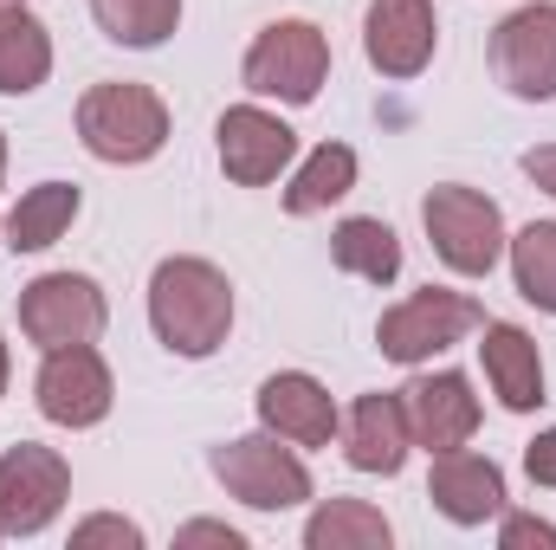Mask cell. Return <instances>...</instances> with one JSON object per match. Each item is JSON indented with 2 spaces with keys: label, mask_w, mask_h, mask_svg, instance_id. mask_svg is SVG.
Returning a JSON list of instances; mask_svg holds the SVG:
<instances>
[{
  "label": "cell",
  "mask_w": 556,
  "mask_h": 550,
  "mask_svg": "<svg viewBox=\"0 0 556 550\" xmlns=\"http://www.w3.org/2000/svg\"><path fill=\"white\" fill-rule=\"evenodd\" d=\"M149 324L168 357H188V363L214 357L233 330V278L194 253L162 260L149 278Z\"/></svg>",
  "instance_id": "cell-1"
},
{
  "label": "cell",
  "mask_w": 556,
  "mask_h": 550,
  "mask_svg": "<svg viewBox=\"0 0 556 550\" xmlns=\"http://www.w3.org/2000/svg\"><path fill=\"white\" fill-rule=\"evenodd\" d=\"M78 142L98 162L137 168L149 155H162V142H168V104L137 78H104L78 98Z\"/></svg>",
  "instance_id": "cell-2"
},
{
  "label": "cell",
  "mask_w": 556,
  "mask_h": 550,
  "mask_svg": "<svg viewBox=\"0 0 556 550\" xmlns=\"http://www.w3.org/2000/svg\"><path fill=\"white\" fill-rule=\"evenodd\" d=\"M420 221H427L433 253H440L459 278H485L498 266V253H505V214H498V201L479 195V188H459V182L427 188Z\"/></svg>",
  "instance_id": "cell-3"
},
{
  "label": "cell",
  "mask_w": 556,
  "mask_h": 550,
  "mask_svg": "<svg viewBox=\"0 0 556 550\" xmlns=\"http://www.w3.org/2000/svg\"><path fill=\"white\" fill-rule=\"evenodd\" d=\"M472 330H485V311L466 298V291H446V285H427V291H408L402 304H389L382 311V324H376V350L389 357V363H427V357H440V350H453L459 337H472Z\"/></svg>",
  "instance_id": "cell-4"
},
{
  "label": "cell",
  "mask_w": 556,
  "mask_h": 550,
  "mask_svg": "<svg viewBox=\"0 0 556 550\" xmlns=\"http://www.w3.org/2000/svg\"><path fill=\"white\" fill-rule=\"evenodd\" d=\"M247 91L278 98V104H311L330 78V39L311 26V20H273L253 46H247V65H240Z\"/></svg>",
  "instance_id": "cell-5"
},
{
  "label": "cell",
  "mask_w": 556,
  "mask_h": 550,
  "mask_svg": "<svg viewBox=\"0 0 556 550\" xmlns=\"http://www.w3.org/2000/svg\"><path fill=\"white\" fill-rule=\"evenodd\" d=\"M207 466H214V479H220L240 505H253V512H291V505L311 499V466H304L291 447H278V434H240V440L214 447Z\"/></svg>",
  "instance_id": "cell-6"
},
{
  "label": "cell",
  "mask_w": 556,
  "mask_h": 550,
  "mask_svg": "<svg viewBox=\"0 0 556 550\" xmlns=\"http://www.w3.org/2000/svg\"><path fill=\"white\" fill-rule=\"evenodd\" d=\"M492 78L525 104L556 98V0H531L492 26Z\"/></svg>",
  "instance_id": "cell-7"
},
{
  "label": "cell",
  "mask_w": 556,
  "mask_h": 550,
  "mask_svg": "<svg viewBox=\"0 0 556 550\" xmlns=\"http://www.w3.org/2000/svg\"><path fill=\"white\" fill-rule=\"evenodd\" d=\"M65 499H72L65 453H52L39 440H20L0 453V525H7V538H39Z\"/></svg>",
  "instance_id": "cell-8"
},
{
  "label": "cell",
  "mask_w": 556,
  "mask_h": 550,
  "mask_svg": "<svg viewBox=\"0 0 556 550\" xmlns=\"http://www.w3.org/2000/svg\"><path fill=\"white\" fill-rule=\"evenodd\" d=\"M111 304L98 291V278L85 273H39L20 291V330L39 350H65V343H98Z\"/></svg>",
  "instance_id": "cell-9"
},
{
  "label": "cell",
  "mask_w": 556,
  "mask_h": 550,
  "mask_svg": "<svg viewBox=\"0 0 556 550\" xmlns=\"http://www.w3.org/2000/svg\"><path fill=\"white\" fill-rule=\"evenodd\" d=\"M33 396H39V414L59 421V427H98L117 402V383H111V363L91 343H65V350H46L39 376H33Z\"/></svg>",
  "instance_id": "cell-10"
},
{
  "label": "cell",
  "mask_w": 556,
  "mask_h": 550,
  "mask_svg": "<svg viewBox=\"0 0 556 550\" xmlns=\"http://www.w3.org/2000/svg\"><path fill=\"white\" fill-rule=\"evenodd\" d=\"M433 46H440L433 0H376L363 20V52L382 78H420Z\"/></svg>",
  "instance_id": "cell-11"
},
{
  "label": "cell",
  "mask_w": 556,
  "mask_h": 550,
  "mask_svg": "<svg viewBox=\"0 0 556 550\" xmlns=\"http://www.w3.org/2000/svg\"><path fill=\"white\" fill-rule=\"evenodd\" d=\"M220 168H227V182H240V188H266L285 175V162L298 155V130L273 117V111H260V104H233L227 117H220Z\"/></svg>",
  "instance_id": "cell-12"
},
{
  "label": "cell",
  "mask_w": 556,
  "mask_h": 550,
  "mask_svg": "<svg viewBox=\"0 0 556 550\" xmlns=\"http://www.w3.org/2000/svg\"><path fill=\"white\" fill-rule=\"evenodd\" d=\"M402 409H408V427H415V447L427 453H446V447H466L479 434V396L459 370H433V376H415L402 389Z\"/></svg>",
  "instance_id": "cell-13"
},
{
  "label": "cell",
  "mask_w": 556,
  "mask_h": 550,
  "mask_svg": "<svg viewBox=\"0 0 556 550\" xmlns=\"http://www.w3.org/2000/svg\"><path fill=\"white\" fill-rule=\"evenodd\" d=\"M427 499H433V512L453 518V525H485V518L505 512V473H498V460H485V453L446 447V453H433Z\"/></svg>",
  "instance_id": "cell-14"
},
{
  "label": "cell",
  "mask_w": 556,
  "mask_h": 550,
  "mask_svg": "<svg viewBox=\"0 0 556 550\" xmlns=\"http://www.w3.org/2000/svg\"><path fill=\"white\" fill-rule=\"evenodd\" d=\"M253 402H260L266 434L291 440V447H330V434H337V402H330V389H324L317 376H304V370L266 376Z\"/></svg>",
  "instance_id": "cell-15"
},
{
  "label": "cell",
  "mask_w": 556,
  "mask_h": 550,
  "mask_svg": "<svg viewBox=\"0 0 556 550\" xmlns=\"http://www.w3.org/2000/svg\"><path fill=\"white\" fill-rule=\"evenodd\" d=\"M408 447H415V427H408V409L402 396H356V409L343 421V453L356 473H402L408 466Z\"/></svg>",
  "instance_id": "cell-16"
},
{
  "label": "cell",
  "mask_w": 556,
  "mask_h": 550,
  "mask_svg": "<svg viewBox=\"0 0 556 550\" xmlns=\"http://www.w3.org/2000/svg\"><path fill=\"white\" fill-rule=\"evenodd\" d=\"M479 357H485L492 396H498L511 414H531L538 402H544V357H538V343H531L518 324H485Z\"/></svg>",
  "instance_id": "cell-17"
},
{
  "label": "cell",
  "mask_w": 556,
  "mask_h": 550,
  "mask_svg": "<svg viewBox=\"0 0 556 550\" xmlns=\"http://www.w3.org/2000/svg\"><path fill=\"white\" fill-rule=\"evenodd\" d=\"M52 78V33L26 0H0V98H26Z\"/></svg>",
  "instance_id": "cell-18"
},
{
  "label": "cell",
  "mask_w": 556,
  "mask_h": 550,
  "mask_svg": "<svg viewBox=\"0 0 556 550\" xmlns=\"http://www.w3.org/2000/svg\"><path fill=\"white\" fill-rule=\"evenodd\" d=\"M78 208H85L78 182H39V188H26L20 208L0 221V234H7L13 253H46V247L65 240V227L78 221Z\"/></svg>",
  "instance_id": "cell-19"
},
{
  "label": "cell",
  "mask_w": 556,
  "mask_h": 550,
  "mask_svg": "<svg viewBox=\"0 0 556 550\" xmlns=\"http://www.w3.org/2000/svg\"><path fill=\"white\" fill-rule=\"evenodd\" d=\"M330 260H337V273L363 278V285H395V273H402V240H395L389 221L350 214V221L330 234Z\"/></svg>",
  "instance_id": "cell-20"
},
{
  "label": "cell",
  "mask_w": 556,
  "mask_h": 550,
  "mask_svg": "<svg viewBox=\"0 0 556 550\" xmlns=\"http://www.w3.org/2000/svg\"><path fill=\"white\" fill-rule=\"evenodd\" d=\"M356 188V149L350 142H317L311 155H304V168L291 175V188H285V214H324L330 201H343Z\"/></svg>",
  "instance_id": "cell-21"
},
{
  "label": "cell",
  "mask_w": 556,
  "mask_h": 550,
  "mask_svg": "<svg viewBox=\"0 0 556 550\" xmlns=\"http://www.w3.org/2000/svg\"><path fill=\"white\" fill-rule=\"evenodd\" d=\"M389 538H395L389 518L376 505H363V499H330L304 525V545L311 550H389Z\"/></svg>",
  "instance_id": "cell-22"
},
{
  "label": "cell",
  "mask_w": 556,
  "mask_h": 550,
  "mask_svg": "<svg viewBox=\"0 0 556 550\" xmlns=\"http://www.w3.org/2000/svg\"><path fill=\"white\" fill-rule=\"evenodd\" d=\"M91 20L104 26L111 46L149 52L181 26V0H91Z\"/></svg>",
  "instance_id": "cell-23"
},
{
  "label": "cell",
  "mask_w": 556,
  "mask_h": 550,
  "mask_svg": "<svg viewBox=\"0 0 556 550\" xmlns=\"http://www.w3.org/2000/svg\"><path fill=\"white\" fill-rule=\"evenodd\" d=\"M511 278H518V291L538 311H556V221L518 227V240H511Z\"/></svg>",
  "instance_id": "cell-24"
},
{
  "label": "cell",
  "mask_w": 556,
  "mask_h": 550,
  "mask_svg": "<svg viewBox=\"0 0 556 550\" xmlns=\"http://www.w3.org/2000/svg\"><path fill=\"white\" fill-rule=\"evenodd\" d=\"M72 545H78V550H98V545L137 550V545H142V525H130V518H111V512H98V518L72 525Z\"/></svg>",
  "instance_id": "cell-25"
},
{
  "label": "cell",
  "mask_w": 556,
  "mask_h": 550,
  "mask_svg": "<svg viewBox=\"0 0 556 550\" xmlns=\"http://www.w3.org/2000/svg\"><path fill=\"white\" fill-rule=\"evenodd\" d=\"M505 550H556V525H544V518H531V512H518V518H505Z\"/></svg>",
  "instance_id": "cell-26"
},
{
  "label": "cell",
  "mask_w": 556,
  "mask_h": 550,
  "mask_svg": "<svg viewBox=\"0 0 556 550\" xmlns=\"http://www.w3.org/2000/svg\"><path fill=\"white\" fill-rule=\"evenodd\" d=\"M525 473H531V486H556V427H544L525 447Z\"/></svg>",
  "instance_id": "cell-27"
},
{
  "label": "cell",
  "mask_w": 556,
  "mask_h": 550,
  "mask_svg": "<svg viewBox=\"0 0 556 550\" xmlns=\"http://www.w3.org/2000/svg\"><path fill=\"white\" fill-rule=\"evenodd\" d=\"M175 545H227V550H240L247 538H240V532H227V525H214V518H194V525H181V532H175Z\"/></svg>",
  "instance_id": "cell-28"
},
{
  "label": "cell",
  "mask_w": 556,
  "mask_h": 550,
  "mask_svg": "<svg viewBox=\"0 0 556 550\" xmlns=\"http://www.w3.org/2000/svg\"><path fill=\"white\" fill-rule=\"evenodd\" d=\"M525 175H531L544 195H556V142H538V149H525Z\"/></svg>",
  "instance_id": "cell-29"
},
{
  "label": "cell",
  "mask_w": 556,
  "mask_h": 550,
  "mask_svg": "<svg viewBox=\"0 0 556 550\" xmlns=\"http://www.w3.org/2000/svg\"><path fill=\"white\" fill-rule=\"evenodd\" d=\"M0 396H7V337H0Z\"/></svg>",
  "instance_id": "cell-30"
},
{
  "label": "cell",
  "mask_w": 556,
  "mask_h": 550,
  "mask_svg": "<svg viewBox=\"0 0 556 550\" xmlns=\"http://www.w3.org/2000/svg\"><path fill=\"white\" fill-rule=\"evenodd\" d=\"M0 175H7V137H0Z\"/></svg>",
  "instance_id": "cell-31"
},
{
  "label": "cell",
  "mask_w": 556,
  "mask_h": 550,
  "mask_svg": "<svg viewBox=\"0 0 556 550\" xmlns=\"http://www.w3.org/2000/svg\"><path fill=\"white\" fill-rule=\"evenodd\" d=\"M0 538H7V525H0Z\"/></svg>",
  "instance_id": "cell-32"
}]
</instances>
